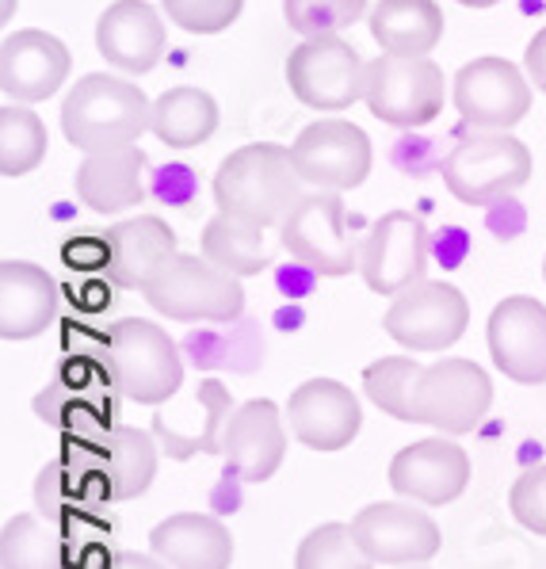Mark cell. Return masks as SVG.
Returning <instances> with one entry per match:
<instances>
[{
  "mask_svg": "<svg viewBox=\"0 0 546 569\" xmlns=\"http://www.w3.org/2000/svg\"><path fill=\"white\" fill-rule=\"evenodd\" d=\"M306 183L295 169V157L279 142H249L234 150L215 172L218 214H230L245 226L271 230L287 218V210L306 196Z\"/></svg>",
  "mask_w": 546,
  "mask_h": 569,
  "instance_id": "obj_1",
  "label": "cell"
},
{
  "mask_svg": "<svg viewBox=\"0 0 546 569\" xmlns=\"http://www.w3.org/2000/svg\"><path fill=\"white\" fill-rule=\"evenodd\" d=\"M153 122V103L135 81L111 73H88L61 103V134L81 153L135 146Z\"/></svg>",
  "mask_w": 546,
  "mask_h": 569,
  "instance_id": "obj_2",
  "label": "cell"
},
{
  "mask_svg": "<svg viewBox=\"0 0 546 569\" xmlns=\"http://www.w3.org/2000/svg\"><path fill=\"white\" fill-rule=\"evenodd\" d=\"M96 356L108 367L111 382L135 406H165L183 382V360L176 340L157 321L122 318L103 329Z\"/></svg>",
  "mask_w": 546,
  "mask_h": 569,
  "instance_id": "obj_3",
  "label": "cell"
},
{
  "mask_svg": "<svg viewBox=\"0 0 546 569\" xmlns=\"http://www.w3.org/2000/svg\"><path fill=\"white\" fill-rule=\"evenodd\" d=\"M122 393L96 352H77L58 367V375L34 393L31 409L39 420L58 428L66 443H81L122 425Z\"/></svg>",
  "mask_w": 546,
  "mask_h": 569,
  "instance_id": "obj_4",
  "label": "cell"
},
{
  "mask_svg": "<svg viewBox=\"0 0 546 569\" xmlns=\"http://www.w3.org/2000/svg\"><path fill=\"white\" fill-rule=\"evenodd\" d=\"M142 295L169 321H237L245 310L241 276L210 264L202 252L169 257L153 271Z\"/></svg>",
  "mask_w": 546,
  "mask_h": 569,
  "instance_id": "obj_5",
  "label": "cell"
},
{
  "mask_svg": "<svg viewBox=\"0 0 546 569\" xmlns=\"http://www.w3.org/2000/svg\"><path fill=\"white\" fill-rule=\"evenodd\" d=\"M532 153L508 130H474L444 157V183L466 207H493L532 180Z\"/></svg>",
  "mask_w": 546,
  "mask_h": 569,
  "instance_id": "obj_6",
  "label": "cell"
},
{
  "mask_svg": "<svg viewBox=\"0 0 546 569\" xmlns=\"http://www.w3.org/2000/svg\"><path fill=\"white\" fill-rule=\"evenodd\" d=\"M493 406V379L486 367L463 356H444L417 371L409 393V425L436 428L439 436H466L486 420Z\"/></svg>",
  "mask_w": 546,
  "mask_h": 569,
  "instance_id": "obj_7",
  "label": "cell"
},
{
  "mask_svg": "<svg viewBox=\"0 0 546 569\" xmlns=\"http://www.w3.org/2000/svg\"><path fill=\"white\" fill-rule=\"evenodd\" d=\"M279 244L295 264L321 279H345L359 271V244L348 233L340 191H306L279 222Z\"/></svg>",
  "mask_w": 546,
  "mask_h": 569,
  "instance_id": "obj_8",
  "label": "cell"
},
{
  "mask_svg": "<svg viewBox=\"0 0 546 569\" xmlns=\"http://www.w3.org/2000/svg\"><path fill=\"white\" fill-rule=\"evenodd\" d=\"M447 100L444 69L431 58L383 54L367 61V96L364 103L375 119L394 130H417L439 119Z\"/></svg>",
  "mask_w": 546,
  "mask_h": 569,
  "instance_id": "obj_9",
  "label": "cell"
},
{
  "mask_svg": "<svg viewBox=\"0 0 546 569\" xmlns=\"http://www.w3.org/2000/svg\"><path fill=\"white\" fill-rule=\"evenodd\" d=\"M383 326L405 352H447L470 326V302L447 279H420L394 295Z\"/></svg>",
  "mask_w": 546,
  "mask_h": 569,
  "instance_id": "obj_10",
  "label": "cell"
},
{
  "mask_svg": "<svg viewBox=\"0 0 546 569\" xmlns=\"http://www.w3.org/2000/svg\"><path fill=\"white\" fill-rule=\"evenodd\" d=\"M287 84L314 111H345L367 96V61L340 34L306 39L287 58Z\"/></svg>",
  "mask_w": 546,
  "mask_h": 569,
  "instance_id": "obj_11",
  "label": "cell"
},
{
  "mask_svg": "<svg viewBox=\"0 0 546 569\" xmlns=\"http://www.w3.org/2000/svg\"><path fill=\"white\" fill-rule=\"evenodd\" d=\"M34 509L47 516L54 528L66 531L73 542H100L111 536V497L103 481L85 470L77 459H54L34 475Z\"/></svg>",
  "mask_w": 546,
  "mask_h": 569,
  "instance_id": "obj_12",
  "label": "cell"
},
{
  "mask_svg": "<svg viewBox=\"0 0 546 569\" xmlns=\"http://www.w3.org/2000/svg\"><path fill=\"white\" fill-rule=\"evenodd\" d=\"M295 169L306 188L314 191H356L371 177V138L364 127L348 119H317L298 130Z\"/></svg>",
  "mask_w": 546,
  "mask_h": 569,
  "instance_id": "obj_13",
  "label": "cell"
},
{
  "mask_svg": "<svg viewBox=\"0 0 546 569\" xmlns=\"http://www.w3.org/2000/svg\"><path fill=\"white\" fill-rule=\"evenodd\" d=\"M351 536L375 566H425L444 547V531L417 501H375L351 516Z\"/></svg>",
  "mask_w": 546,
  "mask_h": 569,
  "instance_id": "obj_14",
  "label": "cell"
},
{
  "mask_svg": "<svg viewBox=\"0 0 546 569\" xmlns=\"http://www.w3.org/2000/svg\"><path fill=\"white\" fill-rule=\"evenodd\" d=\"M428 268V230L413 210H390L371 222L367 238L359 241V276L367 291L401 295L405 287L420 283Z\"/></svg>",
  "mask_w": 546,
  "mask_h": 569,
  "instance_id": "obj_15",
  "label": "cell"
},
{
  "mask_svg": "<svg viewBox=\"0 0 546 569\" xmlns=\"http://www.w3.org/2000/svg\"><path fill=\"white\" fill-rule=\"evenodd\" d=\"M455 108L470 130H513L532 111V84L516 61L486 54L455 73Z\"/></svg>",
  "mask_w": 546,
  "mask_h": 569,
  "instance_id": "obj_16",
  "label": "cell"
},
{
  "mask_svg": "<svg viewBox=\"0 0 546 569\" xmlns=\"http://www.w3.org/2000/svg\"><path fill=\"white\" fill-rule=\"evenodd\" d=\"M66 459H77L85 470H92L96 478L103 481L111 501H135L142 497L157 478V455H161V443L153 440V432L135 425H116L108 432L92 436V440L81 443H66Z\"/></svg>",
  "mask_w": 546,
  "mask_h": 569,
  "instance_id": "obj_17",
  "label": "cell"
},
{
  "mask_svg": "<svg viewBox=\"0 0 546 569\" xmlns=\"http://www.w3.org/2000/svg\"><path fill=\"white\" fill-rule=\"evenodd\" d=\"M486 345L505 379L519 387L546 382V306L532 295H508L493 306Z\"/></svg>",
  "mask_w": 546,
  "mask_h": 569,
  "instance_id": "obj_18",
  "label": "cell"
},
{
  "mask_svg": "<svg viewBox=\"0 0 546 569\" xmlns=\"http://www.w3.org/2000/svg\"><path fill=\"white\" fill-rule=\"evenodd\" d=\"M470 486V455L451 436H428V440L405 443L390 459V489L405 501L417 505H451Z\"/></svg>",
  "mask_w": 546,
  "mask_h": 569,
  "instance_id": "obj_19",
  "label": "cell"
},
{
  "mask_svg": "<svg viewBox=\"0 0 546 569\" xmlns=\"http://www.w3.org/2000/svg\"><path fill=\"white\" fill-rule=\"evenodd\" d=\"M284 413L290 436L314 451H345L364 428V406L337 379H306L290 390Z\"/></svg>",
  "mask_w": 546,
  "mask_h": 569,
  "instance_id": "obj_20",
  "label": "cell"
},
{
  "mask_svg": "<svg viewBox=\"0 0 546 569\" xmlns=\"http://www.w3.org/2000/svg\"><path fill=\"white\" fill-rule=\"evenodd\" d=\"M287 459V413L268 398L241 401L222 436V462L241 481H268Z\"/></svg>",
  "mask_w": 546,
  "mask_h": 569,
  "instance_id": "obj_21",
  "label": "cell"
},
{
  "mask_svg": "<svg viewBox=\"0 0 546 569\" xmlns=\"http://www.w3.org/2000/svg\"><path fill=\"white\" fill-rule=\"evenodd\" d=\"M69 66L73 58L58 34L39 28L12 31L0 47V89L8 103H42L66 84Z\"/></svg>",
  "mask_w": 546,
  "mask_h": 569,
  "instance_id": "obj_22",
  "label": "cell"
},
{
  "mask_svg": "<svg viewBox=\"0 0 546 569\" xmlns=\"http://www.w3.org/2000/svg\"><path fill=\"white\" fill-rule=\"evenodd\" d=\"M165 20L153 4L146 0H116L103 8L100 23H96V47L108 58V66L122 69L130 77H142L157 69L165 54Z\"/></svg>",
  "mask_w": 546,
  "mask_h": 569,
  "instance_id": "obj_23",
  "label": "cell"
},
{
  "mask_svg": "<svg viewBox=\"0 0 546 569\" xmlns=\"http://www.w3.org/2000/svg\"><path fill=\"white\" fill-rule=\"evenodd\" d=\"M103 238H108L111 249L108 283L119 287V291H146L153 271L169 257H176V230L161 214L122 218Z\"/></svg>",
  "mask_w": 546,
  "mask_h": 569,
  "instance_id": "obj_24",
  "label": "cell"
},
{
  "mask_svg": "<svg viewBox=\"0 0 546 569\" xmlns=\"http://www.w3.org/2000/svg\"><path fill=\"white\" fill-rule=\"evenodd\" d=\"M58 283L47 268L31 260L0 264V337L31 340L47 332L58 318Z\"/></svg>",
  "mask_w": 546,
  "mask_h": 569,
  "instance_id": "obj_25",
  "label": "cell"
},
{
  "mask_svg": "<svg viewBox=\"0 0 546 569\" xmlns=\"http://www.w3.org/2000/svg\"><path fill=\"white\" fill-rule=\"evenodd\" d=\"M149 550L172 569H230L234 536L210 512H172L149 531Z\"/></svg>",
  "mask_w": 546,
  "mask_h": 569,
  "instance_id": "obj_26",
  "label": "cell"
},
{
  "mask_svg": "<svg viewBox=\"0 0 546 569\" xmlns=\"http://www.w3.org/2000/svg\"><path fill=\"white\" fill-rule=\"evenodd\" d=\"M142 172L146 153L138 150V142L119 146V150L85 153L81 169H77V199L96 214H122L146 199Z\"/></svg>",
  "mask_w": 546,
  "mask_h": 569,
  "instance_id": "obj_27",
  "label": "cell"
},
{
  "mask_svg": "<svg viewBox=\"0 0 546 569\" xmlns=\"http://www.w3.org/2000/svg\"><path fill=\"white\" fill-rule=\"evenodd\" d=\"M367 23L378 50L398 58H428L447 28L436 0H375Z\"/></svg>",
  "mask_w": 546,
  "mask_h": 569,
  "instance_id": "obj_28",
  "label": "cell"
},
{
  "mask_svg": "<svg viewBox=\"0 0 546 569\" xmlns=\"http://www.w3.org/2000/svg\"><path fill=\"white\" fill-rule=\"evenodd\" d=\"M92 542H73L39 509L16 512L0 528V569H73L77 550Z\"/></svg>",
  "mask_w": 546,
  "mask_h": 569,
  "instance_id": "obj_29",
  "label": "cell"
},
{
  "mask_svg": "<svg viewBox=\"0 0 546 569\" xmlns=\"http://www.w3.org/2000/svg\"><path fill=\"white\" fill-rule=\"evenodd\" d=\"M196 401H199L202 420L191 428H165L161 420H149L153 440L161 443V451L176 462H188V459H196V455H215V459H222V436L237 409L234 393L226 390L222 379H202L196 390Z\"/></svg>",
  "mask_w": 546,
  "mask_h": 569,
  "instance_id": "obj_30",
  "label": "cell"
},
{
  "mask_svg": "<svg viewBox=\"0 0 546 569\" xmlns=\"http://www.w3.org/2000/svg\"><path fill=\"white\" fill-rule=\"evenodd\" d=\"M218 100L210 92L196 89V84H180V89L161 92L153 103V138L169 150H191L215 138L218 130Z\"/></svg>",
  "mask_w": 546,
  "mask_h": 569,
  "instance_id": "obj_31",
  "label": "cell"
},
{
  "mask_svg": "<svg viewBox=\"0 0 546 569\" xmlns=\"http://www.w3.org/2000/svg\"><path fill=\"white\" fill-rule=\"evenodd\" d=\"M264 233L268 230L245 226L230 214H215L202 226L199 252L210 264L234 271V276H260V271L271 268V260H276V244H268Z\"/></svg>",
  "mask_w": 546,
  "mask_h": 569,
  "instance_id": "obj_32",
  "label": "cell"
},
{
  "mask_svg": "<svg viewBox=\"0 0 546 569\" xmlns=\"http://www.w3.org/2000/svg\"><path fill=\"white\" fill-rule=\"evenodd\" d=\"M47 122L28 103H4L0 108V172L8 180L28 177L47 161Z\"/></svg>",
  "mask_w": 546,
  "mask_h": 569,
  "instance_id": "obj_33",
  "label": "cell"
},
{
  "mask_svg": "<svg viewBox=\"0 0 546 569\" xmlns=\"http://www.w3.org/2000/svg\"><path fill=\"white\" fill-rule=\"evenodd\" d=\"M295 569H375V562L351 536V523L329 520L298 542Z\"/></svg>",
  "mask_w": 546,
  "mask_h": 569,
  "instance_id": "obj_34",
  "label": "cell"
},
{
  "mask_svg": "<svg viewBox=\"0 0 546 569\" xmlns=\"http://www.w3.org/2000/svg\"><path fill=\"white\" fill-rule=\"evenodd\" d=\"M417 371H420V363L413 360V356H383V360H375L371 367H364V393L386 417L409 425V393H413Z\"/></svg>",
  "mask_w": 546,
  "mask_h": 569,
  "instance_id": "obj_35",
  "label": "cell"
},
{
  "mask_svg": "<svg viewBox=\"0 0 546 569\" xmlns=\"http://www.w3.org/2000/svg\"><path fill=\"white\" fill-rule=\"evenodd\" d=\"M367 12V0H284V20L302 39L340 34Z\"/></svg>",
  "mask_w": 546,
  "mask_h": 569,
  "instance_id": "obj_36",
  "label": "cell"
},
{
  "mask_svg": "<svg viewBox=\"0 0 546 569\" xmlns=\"http://www.w3.org/2000/svg\"><path fill=\"white\" fill-rule=\"evenodd\" d=\"M245 0H161V12L188 34H218L241 16Z\"/></svg>",
  "mask_w": 546,
  "mask_h": 569,
  "instance_id": "obj_37",
  "label": "cell"
},
{
  "mask_svg": "<svg viewBox=\"0 0 546 569\" xmlns=\"http://www.w3.org/2000/svg\"><path fill=\"white\" fill-rule=\"evenodd\" d=\"M508 512H513L519 528L546 536V462L524 470L513 481V489H508Z\"/></svg>",
  "mask_w": 546,
  "mask_h": 569,
  "instance_id": "obj_38",
  "label": "cell"
},
{
  "mask_svg": "<svg viewBox=\"0 0 546 569\" xmlns=\"http://www.w3.org/2000/svg\"><path fill=\"white\" fill-rule=\"evenodd\" d=\"M199 191V177L188 169V164H165V169L153 172V196L169 207H191Z\"/></svg>",
  "mask_w": 546,
  "mask_h": 569,
  "instance_id": "obj_39",
  "label": "cell"
},
{
  "mask_svg": "<svg viewBox=\"0 0 546 569\" xmlns=\"http://www.w3.org/2000/svg\"><path fill=\"white\" fill-rule=\"evenodd\" d=\"M61 260L77 271H108L111 264V249L108 238H73L61 249Z\"/></svg>",
  "mask_w": 546,
  "mask_h": 569,
  "instance_id": "obj_40",
  "label": "cell"
},
{
  "mask_svg": "<svg viewBox=\"0 0 546 569\" xmlns=\"http://www.w3.org/2000/svg\"><path fill=\"white\" fill-rule=\"evenodd\" d=\"M92 569H172L149 550V555H135V550H111V555L96 558Z\"/></svg>",
  "mask_w": 546,
  "mask_h": 569,
  "instance_id": "obj_41",
  "label": "cell"
},
{
  "mask_svg": "<svg viewBox=\"0 0 546 569\" xmlns=\"http://www.w3.org/2000/svg\"><path fill=\"white\" fill-rule=\"evenodd\" d=\"M524 69H527V77H532L535 89L546 92V28H543V31H535V39L527 42V50H524Z\"/></svg>",
  "mask_w": 546,
  "mask_h": 569,
  "instance_id": "obj_42",
  "label": "cell"
},
{
  "mask_svg": "<svg viewBox=\"0 0 546 569\" xmlns=\"http://www.w3.org/2000/svg\"><path fill=\"white\" fill-rule=\"evenodd\" d=\"M463 8H493V4H500V0H459Z\"/></svg>",
  "mask_w": 546,
  "mask_h": 569,
  "instance_id": "obj_43",
  "label": "cell"
},
{
  "mask_svg": "<svg viewBox=\"0 0 546 569\" xmlns=\"http://www.w3.org/2000/svg\"><path fill=\"white\" fill-rule=\"evenodd\" d=\"M543 279H546V260H543Z\"/></svg>",
  "mask_w": 546,
  "mask_h": 569,
  "instance_id": "obj_44",
  "label": "cell"
},
{
  "mask_svg": "<svg viewBox=\"0 0 546 569\" xmlns=\"http://www.w3.org/2000/svg\"><path fill=\"white\" fill-rule=\"evenodd\" d=\"M409 569H420V566H409Z\"/></svg>",
  "mask_w": 546,
  "mask_h": 569,
  "instance_id": "obj_45",
  "label": "cell"
}]
</instances>
